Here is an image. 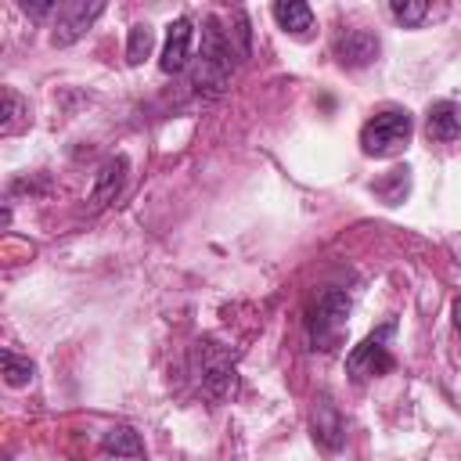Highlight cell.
<instances>
[{
    "label": "cell",
    "instance_id": "30bf717a",
    "mask_svg": "<svg viewBox=\"0 0 461 461\" xmlns=\"http://www.w3.org/2000/svg\"><path fill=\"white\" fill-rule=\"evenodd\" d=\"M425 137L432 144H450L461 137V104L454 101H436L425 112Z\"/></svg>",
    "mask_w": 461,
    "mask_h": 461
},
{
    "label": "cell",
    "instance_id": "3957f363",
    "mask_svg": "<svg viewBox=\"0 0 461 461\" xmlns=\"http://www.w3.org/2000/svg\"><path fill=\"white\" fill-rule=\"evenodd\" d=\"M411 133H414L411 115L403 108H385V112H378V115H371L364 122V130H360V151L371 155V158H389V155H396V151L407 148Z\"/></svg>",
    "mask_w": 461,
    "mask_h": 461
},
{
    "label": "cell",
    "instance_id": "ba28073f",
    "mask_svg": "<svg viewBox=\"0 0 461 461\" xmlns=\"http://www.w3.org/2000/svg\"><path fill=\"white\" fill-rule=\"evenodd\" d=\"M335 58H339V65H346V68H364V65H371L375 58H378V36L371 32V29H342L339 36H335Z\"/></svg>",
    "mask_w": 461,
    "mask_h": 461
},
{
    "label": "cell",
    "instance_id": "6da1fadb",
    "mask_svg": "<svg viewBox=\"0 0 461 461\" xmlns=\"http://www.w3.org/2000/svg\"><path fill=\"white\" fill-rule=\"evenodd\" d=\"M234 43L230 32L220 29L216 18L202 22V50H198V65H194V90L205 97H220L230 83L234 72Z\"/></svg>",
    "mask_w": 461,
    "mask_h": 461
},
{
    "label": "cell",
    "instance_id": "ac0fdd59",
    "mask_svg": "<svg viewBox=\"0 0 461 461\" xmlns=\"http://www.w3.org/2000/svg\"><path fill=\"white\" fill-rule=\"evenodd\" d=\"M393 18L400 22V25H421L425 22V14H429V4L425 0H393Z\"/></svg>",
    "mask_w": 461,
    "mask_h": 461
},
{
    "label": "cell",
    "instance_id": "8992f818",
    "mask_svg": "<svg viewBox=\"0 0 461 461\" xmlns=\"http://www.w3.org/2000/svg\"><path fill=\"white\" fill-rule=\"evenodd\" d=\"M104 11V4L101 0H68V4H61L58 7V14H54V32H50V43L54 47H72L76 40H83L86 36V29L94 25V18Z\"/></svg>",
    "mask_w": 461,
    "mask_h": 461
},
{
    "label": "cell",
    "instance_id": "9a60e30c",
    "mask_svg": "<svg viewBox=\"0 0 461 461\" xmlns=\"http://www.w3.org/2000/svg\"><path fill=\"white\" fill-rule=\"evenodd\" d=\"M151 47H155L151 25H148V22H137V25L130 29V40H126V61H130V65H140V61L151 54Z\"/></svg>",
    "mask_w": 461,
    "mask_h": 461
},
{
    "label": "cell",
    "instance_id": "8fae6325",
    "mask_svg": "<svg viewBox=\"0 0 461 461\" xmlns=\"http://www.w3.org/2000/svg\"><path fill=\"white\" fill-rule=\"evenodd\" d=\"M126 169H130L126 155H112V158H104L101 169L94 173L90 202H94V205H108V202H115V194H119L122 184H126Z\"/></svg>",
    "mask_w": 461,
    "mask_h": 461
},
{
    "label": "cell",
    "instance_id": "7a4b0ae2",
    "mask_svg": "<svg viewBox=\"0 0 461 461\" xmlns=\"http://www.w3.org/2000/svg\"><path fill=\"white\" fill-rule=\"evenodd\" d=\"M194 371H198V385L209 403H227L238 396V364L223 342L198 339L194 342Z\"/></svg>",
    "mask_w": 461,
    "mask_h": 461
},
{
    "label": "cell",
    "instance_id": "5bb4252c",
    "mask_svg": "<svg viewBox=\"0 0 461 461\" xmlns=\"http://www.w3.org/2000/svg\"><path fill=\"white\" fill-rule=\"evenodd\" d=\"M29 126V104L22 101V94L14 86H4V119H0V133L11 137L18 130Z\"/></svg>",
    "mask_w": 461,
    "mask_h": 461
},
{
    "label": "cell",
    "instance_id": "5b68a950",
    "mask_svg": "<svg viewBox=\"0 0 461 461\" xmlns=\"http://www.w3.org/2000/svg\"><path fill=\"white\" fill-rule=\"evenodd\" d=\"M389 331H393V324H385L378 335H371V339H364L360 346L349 349L346 367H349L353 382H367V378H378V375L393 371V353H389V346H385V335H389Z\"/></svg>",
    "mask_w": 461,
    "mask_h": 461
},
{
    "label": "cell",
    "instance_id": "2e32d148",
    "mask_svg": "<svg viewBox=\"0 0 461 461\" xmlns=\"http://www.w3.org/2000/svg\"><path fill=\"white\" fill-rule=\"evenodd\" d=\"M407 187H411V176H407V169H389L382 180H375V184H371V191H375V194H382L389 205L403 202Z\"/></svg>",
    "mask_w": 461,
    "mask_h": 461
},
{
    "label": "cell",
    "instance_id": "ffe728a7",
    "mask_svg": "<svg viewBox=\"0 0 461 461\" xmlns=\"http://www.w3.org/2000/svg\"><path fill=\"white\" fill-rule=\"evenodd\" d=\"M454 328L461 331V295H457V303H454Z\"/></svg>",
    "mask_w": 461,
    "mask_h": 461
},
{
    "label": "cell",
    "instance_id": "9c48e42d",
    "mask_svg": "<svg viewBox=\"0 0 461 461\" xmlns=\"http://www.w3.org/2000/svg\"><path fill=\"white\" fill-rule=\"evenodd\" d=\"M191 43H194V25L191 18H176L166 25V47H162V58H158V68L166 76L180 72L187 61H191Z\"/></svg>",
    "mask_w": 461,
    "mask_h": 461
},
{
    "label": "cell",
    "instance_id": "52a82bcc",
    "mask_svg": "<svg viewBox=\"0 0 461 461\" xmlns=\"http://www.w3.org/2000/svg\"><path fill=\"white\" fill-rule=\"evenodd\" d=\"M310 429H313V439L324 447V450H339L346 443V421L335 407V400L328 393H321L313 400V411H310Z\"/></svg>",
    "mask_w": 461,
    "mask_h": 461
},
{
    "label": "cell",
    "instance_id": "d6986e66",
    "mask_svg": "<svg viewBox=\"0 0 461 461\" xmlns=\"http://www.w3.org/2000/svg\"><path fill=\"white\" fill-rule=\"evenodd\" d=\"M25 7V14H32V18H47V14H58V0H43V4H22Z\"/></svg>",
    "mask_w": 461,
    "mask_h": 461
},
{
    "label": "cell",
    "instance_id": "4fadbf2b",
    "mask_svg": "<svg viewBox=\"0 0 461 461\" xmlns=\"http://www.w3.org/2000/svg\"><path fill=\"white\" fill-rule=\"evenodd\" d=\"M101 447H104V454H112V457H140V454H144V443H140V436H137L130 425H112V429L104 432Z\"/></svg>",
    "mask_w": 461,
    "mask_h": 461
},
{
    "label": "cell",
    "instance_id": "7c38bea8",
    "mask_svg": "<svg viewBox=\"0 0 461 461\" xmlns=\"http://www.w3.org/2000/svg\"><path fill=\"white\" fill-rule=\"evenodd\" d=\"M274 18H277V25L285 32H295V36H306L313 29V11L303 0H281V4H274Z\"/></svg>",
    "mask_w": 461,
    "mask_h": 461
},
{
    "label": "cell",
    "instance_id": "e0dca14e",
    "mask_svg": "<svg viewBox=\"0 0 461 461\" xmlns=\"http://www.w3.org/2000/svg\"><path fill=\"white\" fill-rule=\"evenodd\" d=\"M0 360H4V382H7L11 389H22V385L32 382V360H29V357H18V353L4 349Z\"/></svg>",
    "mask_w": 461,
    "mask_h": 461
},
{
    "label": "cell",
    "instance_id": "277c9868",
    "mask_svg": "<svg viewBox=\"0 0 461 461\" xmlns=\"http://www.w3.org/2000/svg\"><path fill=\"white\" fill-rule=\"evenodd\" d=\"M346 317H349V295L342 288H328L317 295V303L310 306V317H306V328H310V339L317 349H331L346 328Z\"/></svg>",
    "mask_w": 461,
    "mask_h": 461
}]
</instances>
